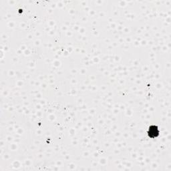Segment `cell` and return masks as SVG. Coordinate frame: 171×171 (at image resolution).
I'll list each match as a JSON object with an SVG mask.
<instances>
[{
    "label": "cell",
    "mask_w": 171,
    "mask_h": 171,
    "mask_svg": "<svg viewBox=\"0 0 171 171\" xmlns=\"http://www.w3.org/2000/svg\"><path fill=\"white\" fill-rule=\"evenodd\" d=\"M159 135V130L156 126H151L149 130V136L151 138H156Z\"/></svg>",
    "instance_id": "obj_1"
}]
</instances>
